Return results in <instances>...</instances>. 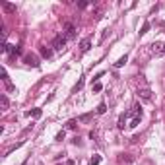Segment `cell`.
Returning <instances> with one entry per match:
<instances>
[{
    "label": "cell",
    "mask_w": 165,
    "mask_h": 165,
    "mask_svg": "<svg viewBox=\"0 0 165 165\" xmlns=\"http://www.w3.org/2000/svg\"><path fill=\"white\" fill-rule=\"evenodd\" d=\"M107 113V105L105 103H99V107H97V115H105Z\"/></svg>",
    "instance_id": "2e32d148"
},
{
    "label": "cell",
    "mask_w": 165,
    "mask_h": 165,
    "mask_svg": "<svg viewBox=\"0 0 165 165\" xmlns=\"http://www.w3.org/2000/svg\"><path fill=\"white\" fill-rule=\"evenodd\" d=\"M128 115H130V113H123L121 117H118V128H121V130H123V128H124V124H126V118H128Z\"/></svg>",
    "instance_id": "30bf717a"
},
{
    "label": "cell",
    "mask_w": 165,
    "mask_h": 165,
    "mask_svg": "<svg viewBox=\"0 0 165 165\" xmlns=\"http://www.w3.org/2000/svg\"><path fill=\"white\" fill-rule=\"evenodd\" d=\"M148 29H150V24H148V22H146V24L142 25V29H140V35H144V33H148Z\"/></svg>",
    "instance_id": "d6986e66"
},
{
    "label": "cell",
    "mask_w": 165,
    "mask_h": 165,
    "mask_svg": "<svg viewBox=\"0 0 165 165\" xmlns=\"http://www.w3.org/2000/svg\"><path fill=\"white\" fill-rule=\"evenodd\" d=\"M24 62H25V64H29V66H33V68H39V64H41L39 58H37V55H33V52H27V55H25Z\"/></svg>",
    "instance_id": "7a4b0ae2"
},
{
    "label": "cell",
    "mask_w": 165,
    "mask_h": 165,
    "mask_svg": "<svg viewBox=\"0 0 165 165\" xmlns=\"http://www.w3.org/2000/svg\"><path fill=\"white\" fill-rule=\"evenodd\" d=\"M66 41H68V39H66L64 35H57V37L52 39V49H55V51H62V49L66 47Z\"/></svg>",
    "instance_id": "6da1fadb"
},
{
    "label": "cell",
    "mask_w": 165,
    "mask_h": 165,
    "mask_svg": "<svg viewBox=\"0 0 165 165\" xmlns=\"http://www.w3.org/2000/svg\"><path fill=\"white\" fill-rule=\"evenodd\" d=\"M62 140H64V130H60L57 134V142H62Z\"/></svg>",
    "instance_id": "7402d4cb"
},
{
    "label": "cell",
    "mask_w": 165,
    "mask_h": 165,
    "mask_svg": "<svg viewBox=\"0 0 165 165\" xmlns=\"http://www.w3.org/2000/svg\"><path fill=\"white\" fill-rule=\"evenodd\" d=\"M91 118H93V113H88V115H82L78 121H80V123H88V121H91Z\"/></svg>",
    "instance_id": "5bb4252c"
},
{
    "label": "cell",
    "mask_w": 165,
    "mask_h": 165,
    "mask_svg": "<svg viewBox=\"0 0 165 165\" xmlns=\"http://www.w3.org/2000/svg\"><path fill=\"white\" fill-rule=\"evenodd\" d=\"M99 161H101V157L93 156V157H91V161H90V165H99Z\"/></svg>",
    "instance_id": "ac0fdd59"
},
{
    "label": "cell",
    "mask_w": 165,
    "mask_h": 165,
    "mask_svg": "<svg viewBox=\"0 0 165 165\" xmlns=\"http://www.w3.org/2000/svg\"><path fill=\"white\" fill-rule=\"evenodd\" d=\"M76 4H78V8H88L90 2H76Z\"/></svg>",
    "instance_id": "603a6c76"
},
{
    "label": "cell",
    "mask_w": 165,
    "mask_h": 165,
    "mask_svg": "<svg viewBox=\"0 0 165 165\" xmlns=\"http://www.w3.org/2000/svg\"><path fill=\"white\" fill-rule=\"evenodd\" d=\"M138 97H140L142 101H151V99H154V95H151V90L142 88V90H138Z\"/></svg>",
    "instance_id": "3957f363"
},
{
    "label": "cell",
    "mask_w": 165,
    "mask_h": 165,
    "mask_svg": "<svg viewBox=\"0 0 165 165\" xmlns=\"http://www.w3.org/2000/svg\"><path fill=\"white\" fill-rule=\"evenodd\" d=\"M0 105H2V111H6V109L10 107V101L6 95H0Z\"/></svg>",
    "instance_id": "8fae6325"
},
{
    "label": "cell",
    "mask_w": 165,
    "mask_h": 165,
    "mask_svg": "<svg viewBox=\"0 0 165 165\" xmlns=\"http://www.w3.org/2000/svg\"><path fill=\"white\" fill-rule=\"evenodd\" d=\"M2 82H4V85H6V90L8 91H16V88H14V84L10 82V76H8V72L2 68Z\"/></svg>",
    "instance_id": "277c9868"
},
{
    "label": "cell",
    "mask_w": 165,
    "mask_h": 165,
    "mask_svg": "<svg viewBox=\"0 0 165 165\" xmlns=\"http://www.w3.org/2000/svg\"><path fill=\"white\" fill-rule=\"evenodd\" d=\"M74 35H76V27L72 24H66V35H64V37L66 39H72Z\"/></svg>",
    "instance_id": "8992f818"
},
{
    "label": "cell",
    "mask_w": 165,
    "mask_h": 165,
    "mask_svg": "<svg viewBox=\"0 0 165 165\" xmlns=\"http://www.w3.org/2000/svg\"><path fill=\"white\" fill-rule=\"evenodd\" d=\"M126 60H128L126 55H124V57H121V58H118V62H115V68H121V66H124V64H126Z\"/></svg>",
    "instance_id": "4fadbf2b"
},
{
    "label": "cell",
    "mask_w": 165,
    "mask_h": 165,
    "mask_svg": "<svg viewBox=\"0 0 165 165\" xmlns=\"http://www.w3.org/2000/svg\"><path fill=\"white\" fill-rule=\"evenodd\" d=\"M101 90H103V85L99 84V82H95L93 84V91H101Z\"/></svg>",
    "instance_id": "44dd1931"
},
{
    "label": "cell",
    "mask_w": 165,
    "mask_h": 165,
    "mask_svg": "<svg viewBox=\"0 0 165 165\" xmlns=\"http://www.w3.org/2000/svg\"><path fill=\"white\" fill-rule=\"evenodd\" d=\"M0 4H2V8H4L6 12H8V14H12V12H16V4H10V2H6V0H2Z\"/></svg>",
    "instance_id": "52a82bcc"
},
{
    "label": "cell",
    "mask_w": 165,
    "mask_h": 165,
    "mask_svg": "<svg viewBox=\"0 0 165 165\" xmlns=\"http://www.w3.org/2000/svg\"><path fill=\"white\" fill-rule=\"evenodd\" d=\"M140 118H142V117H132V121H130V124H128V126H130V128L138 126V124H140Z\"/></svg>",
    "instance_id": "e0dca14e"
},
{
    "label": "cell",
    "mask_w": 165,
    "mask_h": 165,
    "mask_svg": "<svg viewBox=\"0 0 165 165\" xmlns=\"http://www.w3.org/2000/svg\"><path fill=\"white\" fill-rule=\"evenodd\" d=\"M151 47H154V49H151V51H154V52H157V55H161V52H165V45H163V43H154Z\"/></svg>",
    "instance_id": "9c48e42d"
},
{
    "label": "cell",
    "mask_w": 165,
    "mask_h": 165,
    "mask_svg": "<svg viewBox=\"0 0 165 165\" xmlns=\"http://www.w3.org/2000/svg\"><path fill=\"white\" fill-rule=\"evenodd\" d=\"M90 138H91V140H97V138H99V132H97V130H91V132H90Z\"/></svg>",
    "instance_id": "ffe728a7"
},
{
    "label": "cell",
    "mask_w": 165,
    "mask_h": 165,
    "mask_svg": "<svg viewBox=\"0 0 165 165\" xmlns=\"http://www.w3.org/2000/svg\"><path fill=\"white\" fill-rule=\"evenodd\" d=\"M90 47H91V39L85 37L84 41L80 43V51H82V52H88V51H90Z\"/></svg>",
    "instance_id": "5b68a950"
},
{
    "label": "cell",
    "mask_w": 165,
    "mask_h": 165,
    "mask_svg": "<svg viewBox=\"0 0 165 165\" xmlns=\"http://www.w3.org/2000/svg\"><path fill=\"white\" fill-rule=\"evenodd\" d=\"M76 126H78V121H76V118H72V121H68V123H66V128H70V130H74Z\"/></svg>",
    "instance_id": "9a60e30c"
},
{
    "label": "cell",
    "mask_w": 165,
    "mask_h": 165,
    "mask_svg": "<svg viewBox=\"0 0 165 165\" xmlns=\"http://www.w3.org/2000/svg\"><path fill=\"white\" fill-rule=\"evenodd\" d=\"M41 115H43L41 109H33V111H27V117H35V118H39Z\"/></svg>",
    "instance_id": "7c38bea8"
},
{
    "label": "cell",
    "mask_w": 165,
    "mask_h": 165,
    "mask_svg": "<svg viewBox=\"0 0 165 165\" xmlns=\"http://www.w3.org/2000/svg\"><path fill=\"white\" fill-rule=\"evenodd\" d=\"M39 52H41L43 58H51L52 57V49H49V47H41V49H39Z\"/></svg>",
    "instance_id": "ba28073f"
}]
</instances>
